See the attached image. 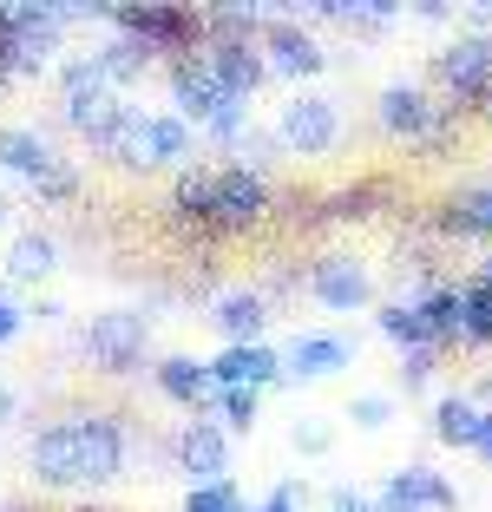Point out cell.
Returning <instances> with one entry per match:
<instances>
[{"label": "cell", "instance_id": "1", "mask_svg": "<svg viewBox=\"0 0 492 512\" xmlns=\"http://www.w3.org/2000/svg\"><path fill=\"white\" fill-rule=\"evenodd\" d=\"M112 27L145 40L151 53H171V60L204 46V14L197 7H171V0H125V7H112Z\"/></svg>", "mask_w": 492, "mask_h": 512}, {"label": "cell", "instance_id": "11", "mask_svg": "<svg viewBox=\"0 0 492 512\" xmlns=\"http://www.w3.org/2000/svg\"><path fill=\"white\" fill-rule=\"evenodd\" d=\"M210 381L217 388H256L263 394L269 381H283V355L269 342H224V355L210 362Z\"/></svg>", "mask_w": 492, "mask_h": 512}, {"label": "cell", "instance_id": "28", "mask_svg": "<svg viewBox=\"0 0 492 512\" xmlns=\"http://www.w3.org/2000/svg\"><path fill=\"white\" fill-rule=\"evenodd\" d=\"M460 296H466V309H460V342L492 348V283H466Z\"/></svg>", "mask_w": 492, "mask_h": 512}, {"label": "cell", "instance_id": "41", "mask_svg": "<svg viewBox=\"0 0 492 512\" xmlns=\"http://www.w3.org/2000/svg\"><path fill=\"white\" fill-rule=\"evenodd\" d=\"M0 224H7V191H0Z\"/></svg>", "mask_w": 492, "mask_h": 512}, {"label": "cell", "instance_id": "13", "mask_svg": "<svg viewBox=\"0 0 492 512\" xmlns=\"http://www.w3.org/2000/svg\"><path fill=\"white\" fill-rule=\"evenodd\" d=\"M381 125H388V132H401V138H427L433 125L447 119V106H433V92L427 86H414V79H394L388 92H381Z\"/></svg>", "mask_w": 492, "mask_h": 512}, {"label": "cell", "instance_id": "40", "mask_svg": "<svg viewBox=\"0 0 492 512\" xmlns=\"http://www.w3.org/2000/svg\"><path fill=\"white\" fill-rule=\"evenodd\" d=\"M473 453H479V460H492V421H486V434H479V447H473Z\"/></svg>", "mask_w": 492, "mask_h": 512}, {"label": "cell", "instance_id": "31", "mask_svg": "<svg viewBox=\"0 0 492 512\" xmlns=\"http://www.w3.org/2000/svg\"><path fill=\"white\" fill-rule=\"evenodd\" d=\"M217 407H224V427L250 434V427H256V407H263V394H256V388H217Z\"/></svg>", "mask_w": 492, "mask_h": 512}, {"label": "cell", "instance_id": "43", "mask_svg": "<svg viewBox=\"0 0 492 512\" xmlns=\"http://www.w3.org/2000/svg\"><path fill=\"white\" fill-rule=\"evenodd\" d=\"M0 512H14V506H0Z\"/></svg>", "mask_w": 492, "mask_h": 512}, {"label": "cell", "instance_id": "34", "mask_svg": "<svg viewBox=\"0 0 492 512\" xmlns=\"http://www.w3.org/2000/svg\"><path fill=\"white\" fill-rule=\"evenodd\" d=\"M427 375H433V348H407V355H401V381H407V388H420Z\"/></svg>", "mask_w": 492, "mask_h": 512}, {"label": "cell", "instance_id": "42", "mask_svg": "<svg viewBox=\"0 0 492 512\" xmlns=\"http://www.w3.org/2000/svg\"><path fill=\"white\" fill-rule=\"evenodd\" d=\"M73 512H99V506H73Z\"/></svg>", "mask_w": 492, "mask_h": 512}, {"label": "cell", "instance_id": "17", "mask_svg": "<svg viewBox=\"0 0 492 512\" xmlns=\"http://www.w3.org/2000/svg\"><path fill=\"white\" fill-rule=\"evenodd\" d=\"M348 362H355L348 335H296V342L283 348V375H302V381H322Z\"/></svg>", "mask_w": 492, "mask_h": 512}, {"label": "cell", "instance_id": "6", "mask_svg": "<svg viewBox=\"0 0 492 512\" xmlns=\"http://www.w3.org/2000/svg\"><path fill=\"white\" fill-rule=\"evenodd\" d=\"M276 138H283L296 158H322V151L342 138V112H335L328 92H296L283 106V119H276Z\"/></svg>", "mask_w": 492, "mask_h": 512}, {"label": "cell", "instance_id": "5", "mask_svg": "<svg viewBox=\"0 0 492 512\" xmlns=\"http://www.w3.org/2000/svg\"><path fill=\"white\" fill-rule=\"evenodd\" d=\"M112 106H119V86L105 79V66L92 60V53H73V60L60 66V119L79 125V132H92Z\"/></svg>", "mask_w": 492, "mask_h": 512}, {"label": "cell", "instance_id": "14", "mask_svg": "<svg viewBox=\"0 0 492 512\" xmlns=\"http://www.w3.org/2000/svg\"><path fill=\"white\" fill-rule=\"evenodd\" d=\"M309 296L322 302V309H361V302L374 296V283H368V270H361L355 256H322L309 270Z\"/></svg>", "mask_w": 492, "mask_h": 512}, {"label": "cell", "instance_id": "24", "mask_svg": "<svg viewBox=\"0 0 492 512\" xmlns=\"http://www.w3.org/2000/svg\"><path fill=\"white\" fill-rule=\"evenodd\" d=\"M210 197H217V165H184L171 178V211L184 224H204L210 230Z\"/></svg>", "mask_w": 492, "mask_h": 512}, {"label": "cell", "instance_id": "30", "mask_svg": "<svg viewBox=\"0 0 492 512\" xmlns=\"http://www.w3.org/2000/svg\"><path fill=\"white\" fill-rule=\"evenodd\" d=\"M33 197H40V204H73V197H79V165L60 158L46 178H33Z\"/></svg>", "mask_w": 492, "mask_h": 512}, {"label": "cell", "instance_id": "22", "mask_svg": "<svg viewBox=\"0 0 492 512\" xmlns=\"http://www.w3.org/2000/svg\"><path fill=\"white\" fill-rule=\"evenodd\" d=\"M151 165H191V125L178 112H145V171Z\"/></svg>", "mask_w": 492, "mask_h": 512}, {"label": "cell", "instance_id": "45", "mask_svg": "<svg viewBox=\"0 0 492 512\" xmlns=\"http://www.w3.org/2000/svg\"><path fill=\"white\" fill-rule=\"evenodd\" d=\"M243 512H256V506H243Z\"/></svg>", "mask_w": 492, "mask_h": 512}, {"label": "cell", "instance_id": "7", "mask_svg": "<svg viewBox=\"0 0 492 512\" xmlns=\"http://www.w3.org/2000/svg\"><path fill=\"white\" fill-rule=\"evenodd\" d=\"M269 211V178L250 165H217V197H210V230H256Z\"/></svg>", "mask_w": 492, "mask_h": 512}, {"label": "cell", "instance_id": "4", "mask_svg": "<svg viewBox=\"0 0 492 512\" xmlns=\"http://www.w3.org/2000/svg\"><path fill=\"white\" fill-rule=\"evenodd\" d=\"M171 106H178L184 125H191V119L210 125L224 106H237V99H230V86L217 79V66H210L204 46H191V53H178V60H171Z\"/></svg>", "mask_w": 492, "mask_h": 512}, {"label": "cell", "instance_id": "27", "mask_svg": "<svg viewBox=\"0 0 492 512\" xmlns=\"http://www.w3.org/2000/svg\"><path fill=\"white\" fill-rule=\"evenodd\" d=\"M374 322H381V335H388L401 355L407 348H433V329H427V316H420V302H388Z\"/></svg>", "mask_w": 492, "mask_h": 512}, {"label": "cell", "instance_id": "35", "mask_svg": "<svg viewBox=\"0 0 492 512\" xmlns=\"http://www.w3.org/2000/svg\"><path fill=\"white\" fill-rule=\"evenodd\" d=\"M256 512H302V486H296V480H283V486H276V493H269Z\"/></svg>", "mask_w": 492, "mask_h": 512}, {"label": "cell", "instance_id": "2", "mask_svg": "<svg viewBox=\"0 0 492 512\" xmlns=\"http://www.w3.org/2000/svg\"><path fill=\"white\" fill-rule=\"evenodd\" d=\"M27 467L40 486H92V460H86V421H53L27 440Z\"/></svg>", "mask_w": 492, "mask_h": 512}, {"label": "cell", "instance_id": "21", "mask_svg": "<svg viewBox=\"0 0 492 512\" xmlns=\"http://www.w3.org/2000/svg\"><path fill=\"white\" fill-rule=\"evenodd\" d=\"M0 270L14 276V283H40V276L60 270V243L46 237V230H20V237L7 243V256H0Z\"/></svg>", "mask_w": 492, "mask_h": 512}, {"label": "cell", "instance_id": "3", "mask_svg": "<svg viewBox=\"0 0 492 512\" xmlns=\"http://www.w3.org/2000/svg\"><path fill=\"white\" fill-rule=\"evenodd\" d=\"M145 335H151L145 309H99V316L86 322V355L105 375H132V368L145 362Z\"/></svg>", "mask_w": 492, "mask_h": 512}, {"label": "cell", "instance_id": "19", "mask_svg": "<svg viewBox=\"0 0 492 512\" xmlns=\"http://www.w3.org/2000/svg\"><path fill=\"white\" fill-rule=\"evenodd\" d=\"M0 165L33 184V178H46V171L60 165V151L46 145V132H33V125H0Z\"/></svg>", "mask_w": 492, "mask_h": 512}, {"label": "cell", "instance_id": "39", "mask_svg": "<svg viewBox=\"0 0 492 512\" xmlns=\"http://www.w3.org/2000/svg\"><path fill=\"white\" fill-rule=\"evenodd\" d=\"M14 407H20V394H14V388H7V381H0V427L14 421Z\"/></svg>", "mask_w": 492, "mask_h": 512}, {"label": "cell", "instance_id": "44", "mask_svg": "<svg viewBox=\"0 0 492 512\" xmlns=\"http://www.w3.org/2000/svg\"><path fill=\"white\" fill-rule=\"evenodd\" d=\"M486 401H492V388H486Z\"/></svg>", "mask_w": 492, "mask_h": 512}, {"label": "cell", "instance_id": "25", "mask_svg": "<svg viewBox=\"0 0 492 512\" xmlns=\"http://www.w3.org/2000/svg\"><path fill=\"white\" fill-rule=\"evenodd\" d=\"M440 230L447 237H492V184H466L440 211Z\"/></svg>", "mask_w": 492, "mask_h": 512}, {"label": "cell", "instance_id": "18", "mask_svg": "<svg viewBox=\"0 0 492 512\" xmlns=\"http://www.w3.org/2000/svg\"><path fill=\"white\" fill-rule=\"evenodd\" d=\"M210 322L230 335V342H263V322H269V296L263 289H224Z\"/></svg>", "mask_w": 492, "mask_h": 512}, {"label": "cell", "instance_id": "38", "mask_svg": "<svg viewBox=\"0 0 492 512\" xmlns=\"http://www.w3.org/2000/svg\"><path fill=\"white\" fill-rule=\"evenodd\" d=\"M296 447H302V453H322L328 434H322V427H296Z\"/></svg>", "mask_w": 492, "mask_h": 512}, {"label": "cell", "instance_id": "29", "mask_svg": "<svg viewBox=\"0 0 492 512\" xmlns=\"http://www.w3.org/2000/svg\"><path fill=\"white\" fill-rule=\"evenodd\" d=\"M460 309H466L460 289H427V296H420V316H427L433 342H453V335H460Z\"/></svg>", "mask_w": 492, "mask_h": 512}, {"label": "cell", "instance_id": "9", "mask_svg": "<svg viewBox=\"0 0 492 512\" xmlns=\"http://www.w3.org/2000/svg\"><path fill=\"white\" fill-rule=\"evenodd\" d=\"M178 467L191 473V486L230 480V440H224V421H210V414H191V421L178 427Z\"/></svg>", "mask_w": 492, "mask_h": 512}, {"label": "cell", "instance_id": "12", "mask_svg": "<svg viewBox=\"0 0 492 512\" xmlns=\"http://www.w3.org/2000/svg\"><path fill=\"white\" fill-rule=\"evenodd\" d=\"M86 145L99 151V158H112V165H125V171H145V112L119 99V106L86 132Z\"/></svg>", "mask_w": 492, "mask_h": 512}, {"label": "cell", "instance_id": "16", "mask_svg": "<svg viewBox=\"0 0 492 512\" xmlns=\"http://www.w3.org/2000/svg\"><path fill=\"white\" fill-rule=\"evenodd\" d=\"M447 512L453 506V486L440 480L433 467H401L388 486H381V512Z\"/></svg>", "mask_w": 492, "mask_h": 512}, {"label": "cell", "instance_id": "36", "mask_svg": "<svg viewBox=\"0 0 492 512\" xmlns=\"http://www.w3.org/2000/svg\"><path fill=\"white\" fill-rule=\"evenodd\" d=\"M20 322H27V309L0 296V342H14V335H20Z\"/></svg>", "mask_w": 492, "mask_h": 512}, {"label": "cell", "instance_id": "32", "mask_svg": "<svg viewBox=\"0 0 492 512\" xmlns=\"http://www.w3.org/2000/svg\"><path fill=\"white\" fill-rule=\"evenodd\" d=\"M184 512H243V499H237L230 480H210V486H191V493H184Z\"/></svg>", "mask_w": 492, "mask_h": 512}, {"label": "cell", "instance_id": "37", "mask_svg": "<svg viewBox=\"0 0 492 512\" xmlns=\"http://www.w3.org/2000/svg\"><path fill=\"white\" fill-rule=\"evenodd\" d=\"M328 512H368V499H361L355 486H335V493H328Z\"/></svg>", "mask_w": 492, "mask_h": 512}, {"label": "cell", "instance_id": "20", "mask_svg": "<svg viewBox=\"0 0 492 512\" xmlns=\"http://www.w3.org/2000/svg\"><path fill=\"white\" fill-rule=\"evenodd\" d=\"M158 394H171V401H184V407L204 414V401H217L210 362H197V355H164L158 362Z\"/></svg>", "mask_w": 492, "mask_h": 512}, {"label": "cell", "instance_id": "10", "mask_svg": "<svg viewBox=\"0 0 492 512\" xmlns=\"http://www.w3.org/2000/svg\"><path fill=\"white\" fill-rule=\"evenodd\" d=\"M256 46H263V60H269V73H289V79H309V73H322V40L315 33H302L296 20H263V33H256Z\"/></svg>", "mask_w": 492, "mask_h": 512}, {"label": "cell", "instance_id": "15", "mask_svg": "<svg viewBox=\"0 0 492 512\" xmlns=\"http://www.w3.org/2000/svg\"><path fill=\"white\" fill-rule=\"evenodd\" d=\"M210 66H217V79L230 86V99H243L250 106V92L269 79V60H263V46L256 40H204Z\"/></svg>", "mask_w": 492, "mask_h": 512}, {"label": "cell", "instance_id": "8", "mask_svg": "<svg viewBox=\"0 0 492 512\" xmlns=\"http://www.w3.org/2000/svg\"><path fill=\"white\" fill-rule=\"evenodd\" d=\"M433 79L453 92V106H479L486 99L492 106V40H453L440 60H433Z\"/></svg>", "mask_w": 492, "mask_h": 512}, {"label": "cell", "instance_id": "33", "mask_svg": "<svg viewBox=\"0 0 492 512\" xmlns=\"http://www.w3.org/2000/svg\"><path fill=\"white\" fill-rule=\"evenodd\" d=\"M348 414H355V427H388L394 401H388V394H355V407H348Z\"/></svg>", "mask_w": 492, "mask_h": 512}, {"label": "cell", "instance_id": "23", "mask_svg": "<svg viewBox=\"0 0 492 512\" xmlns=\"http://www.w3.org/2000/svg\"><path fill=\"white\" fill-rule=\"evenodd\" d=\"M492 421V407L466 401V394H447V401L433 407V434L447 440V447H479V434H486Z\"/></svg>", "mask_w": 492, "mask_h": 512}, {"label": "cell", "instance_id": "26", "mask_svg": "<svg viewBox=\"0 0 492 512\" xmlns=\"http://www.w3.org/2000/svg\"><path fill=\"white\" fill-rule=\"evenodd\" d=\"M92 60L105 66V79H112V86H132V79L145 73V66L158 60V53H151L145 40H132V33H112V40H105L99 53H92Z\"/></svg>", "mask_w": 492, "mask_h": 512}]
</instances>
